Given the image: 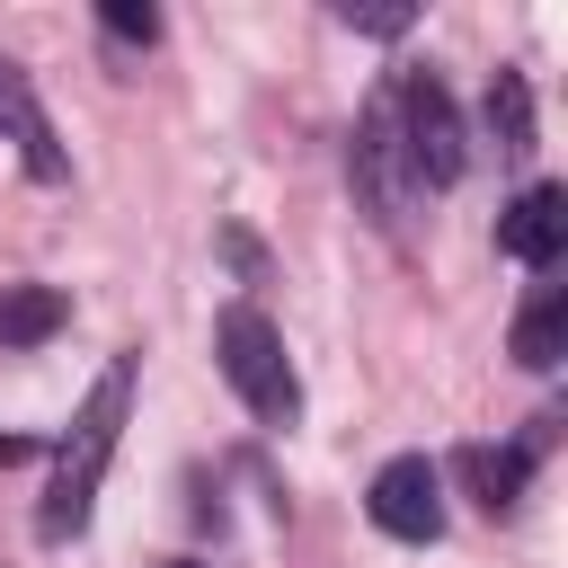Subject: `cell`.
Instances as JSON below:
<instances>
[{
  "label": "cell",
  "instance_id": "cell-1",
  "mask_svg": "<svg viewBox=\"0 0 568 568\" xmlns=\"http://www.w3.org/2000/svg\"><path fill=\"white\" fill-rule=\"evenodd\" d=\"M124 417H133V355H115V364L89 382V399L71 408V426H62V444H53V479H44V506H36V532H44V541H80V532H89L98 479H106V462H115V444H124Z\"/></svg>",
  "mask_w": 568,
  "mask_h": 568
},
{
  "label": "cell",
  "instance_id": "cell-2",
  "mask_svg": "<svg viewBox=\"0 0 568 568\" xmlns=\"http://www.w3.org/2000/svg\"><path fill=\"white\" fill-rule=\"evenodd\" d=\"M213 355H222V382L248 399V417H266V426H293V417H302V382H293L284 328H275L257 302H231V311L213 320Z\"/></svg>",
  "mask_w": 568,
  "mask_h": 568
},
{
  "label": "cell",
  "instance_id": "cell-3",
  "mask_svg": "<svg viewBox=\"0 0 568 568\" xmlns=\"http://www.w3.org/2000/svg\"><path fill=\"white\" fill-rule=\"evenodd\" d=\"M390 89V124H399V151H408V169H417V186L435 195V186H453L462 178V115H453V89L435 80V71H390L382 80Z\"/></svg>",
  "mask_w": 568,
  "mask_h": 568
},
{
  "label": "cell",
  "instance_id": "cell-4",
  "mask_svg": "<svg viewBox=\"0 0 568 568\" xmlns=\"http://www.w3.org/2000/svg\"><path fill=\"white\" fill-rule=\"evenodd\" d=\"M346 169H355V195L373 204V222H382V231H408V222H417L426 186H417V169H408V151H399L390 89H373V106L355 115V151H346Z\"/></svg>",
  "mask_w": 568,
  "mask_h": 568
},
{
  "label": "cell",
  "instance_id": "cell-5",
  "mask_svg": "<svg viewBox=\"0 0 568 568\" xmlns=\"http://www.w3.org/2000/svg\"><path fill=\"white\" fill-rule=\"evenodd\" d=\"M364 515L390 532V541H435L444 532V470L426 453H390L364 488Z\"/></svg>",
  "mask_w": 568,
  "mask_h": 568
},
{
  "label": "cell",
  "instance_id": "cell-6",
  "mask_svg": "<svg viewBox=\"0 0 568 568\" xmlns=\"http://www.w3.org/2000/svg\"><path fill=\"white\" fill-rule=\"evenodd\" d=\"M497 248L515 257V266H550L559 248H568V186H524L515 204H506V222H497Z\"/></svg>",
  "mask_w": 568,
  "mask_h": 568
},
{
  "label": "cell",
  "instance_id": "cell-7",
  "mask_svg": "<svg viewBox=\"0 0 568 568\" xmlns=\"http://www.w3.org/2000/svg\"><path fill=\"white\" fill-rule=\"evenodd\" d=\"M0 133L27 151V169H36L44 186H53V178H71V160L53 151V124H44V106H36V89H27V71H18L9 53H0Z\"/></svg>",
  "mask_w": 568,
  "mask_h": 568
},
{
  "label": "cell",
  "instance_id": "cell-8",
  "mask_svg": "<svg viewBox=\"0 0 568 568\" xmlns=\"http://www.w3.org/2000/svg\"><path fill=\"white\" fill-rule=\"evenodd\" d=\"M453 470H462V488H470L488 515H515L532 453H524V444H462V453H453Z\"/></svg>",
  "mask_w": 568,
  "mask_h": 568
},
{
  "label": "cell",
  "instance_id": "cell-9",
  "mask_svg": "<svg viewBox=\"0 0 568 568\" xmlns=\"http://www.w3.org/2000/svg\"><path fill=\"white\" fill-rule=\"evenodd\" d=\"M62 320H71L62 284H0V346H44Z\"/></svg>",
  "mask_w": 568,
  "mask_h": 568
},
{
  "label": "cell",
  "instance_id": "cell-10",
  "mask_svg": "<svg viewBox=\"0 0 568 568\" xmlns=\"http://www.w3.org/2000/svg\"><path fill=\"white\" fill-rule=\"evenodd\" d=\"M559 355H568V293H559V284H541V293H532V311L515 320V364H524V373H550Z\"/></svg>",
  "mask_w": 568,
  "mask_h": 568
},
{
  "label": "cell",
  "instance_id": "cell-11",
  "mask_svg": "<svg viewBox=\"0 0 568 568\" xmlns=\"http://www.w3.org/2000/svg\"><path fill=\"white\" fill-rule=\"evenodd\" d=\"M488 133H497L506 160L532 151V89H524V71H497V80H488Z\"/></svg>",
  "mask_w": 568,
  "mask_h": 568
},
{
  "label": "cell",
  "instance_id": "cell-12",
  "mask_svg": "<svg viewBox=\"0 0 568 568\" xmlns=\"http://www.w3.org/2000/svg\"><path fill=\"white\" fill-rule=\"evenodd\" d=\"M98 27H106V36H124V44H151V36H160V18H151V9H133V0H106V9H98Z\"/></svg>",
  "mask_w": 568,
  "mask_h": 568
},
{
  "label": "cell",
  "instance_id": "cell-13",
  "mask_svg": "<svg viewBox=\"0 0 568 568\" xmlns=\"http://www.w3.org/2000/svg\"><path fill=\"white\" fill-rule=\"evenodd\" d=\"M346 27H364V36H399L408 9H346Z\"/></svg>",
  "mask_w": 568,
  "mask_h": 568
},
{
  "label": "cell",
  "instance_id": "cell-14",
  "mask_svg": "<svg viewBox=\"0 0 568 568\" xmlns=\"http://www.w3.org/2000/svg\"><path fill=\"white\" fill-rule=\"evenodd\" d=\"M169 568H204V559H169Z\"/></svg>",
  "mask_w": 568,
  "mask_h": 568
}]
</instances>
